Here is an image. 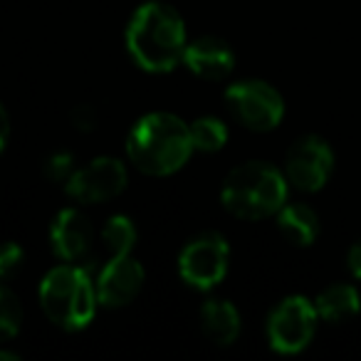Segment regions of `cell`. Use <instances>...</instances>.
<instances>
[{
    "instance_id": "1",
    "label": "cell",
    "mask_w": 361,
    "mask_h": 361,
    "mask_svg": "<svg viewBox=\"0 0 361 361\" xmlns=\"http://www.w3.org/2000/svg\"><path fill=\"white\" fill-rule=\"evenodd\" d=\"M188 37L183 18L166 3H146L126 25V50L146 72L164 75L183 62Z\"/></svg>"
},
{
    "instance_id": "8",
    "label": "cell",
    "mask_w": 361,
    "mask_h": 361,
    "mask_svg": "<svg viewBox=\"0 0 361 361\" xmlns=\"http://www.w3.org/2000/svg\"><path fill=\"white\" fill-rule=\"evenodd\" d=\"M231 260L228 240L218 233H203V235L188 240V245L178 255V272L183 282L196 290H213L223 282Z\"/></svg>"
},
{
    "instance_id": "19",
    "label": "cell",
    "mask_w": 361,
    "mask_h": 361,
    "mask_svg": "<svg viewBox=\"0 0 361 361\" xmlns=\"http://www.w3.org/2000/svg\"><path fill=\"white\" fill-rule=\"evenodd\" d=\"M75 171V159L67 151H57L45 161V176L50 180H67Z\"/></svg>"
},
{
    "instance_id": "18",
    "label": "cell",
    "mask_w": 361,
    "mask_h": 361,
    "mask_svg": "<svg viewBox=\"0 0 361 361\" xmlns=\"http://www.w3.org/2000/svg\"><path fill=\"white\" fill-rule=\"evenodd\" d=\"M20 322H23L20 300L6 285H0V339L16 336L20 331Z\"/></svg>"
},
{
    "instance_id": "15",
    "label": "cell",
    "mask_w": 361,
    "mask_h": 361,
    "mask_svg": "<svg viewBox=\"0 0 361 361\" xmlns=\"http://www.w3.org/2000/svg\"><path fill=\"white\" fill-rule=\"evenodd\" d=\"M277 228L297 247H310L319 238V216L307 203H285L277 211Z\"/></svg>"
},
{
    "instance_id": "20",
    "label": "cell",
    "mask_w": 361,
    "mask_h": 361,
    "mask_svg": "<svg viewBox=\"0 0 361 361\" xmlns=\"http://www.w3.org/2000/svg\"><path fill=\"white\" fill-rule=\"evenodd\" d=\"M23 257H25V252L18 243H3L0 245V280L11 277L23 265Z\"/></svg>"
},
{
    "instance_id": "7",
    "label": "cell",
    "mask_w": 361,
    "mask_h": 361,
    "mask_svg": "<svg viewBox=\"0 0 361 361\" xmlns=\"http://www.w3.org/2000/svg\"><path fill=\"white\" fill-rule=\"evenodd\" d=\"M334 173V151L329 141L317 134L300 136L285 156V176L290 186L302 193H317Z\"/></svg>"
},
{
    "instance_id": "21",
    "label": "cell",
    "mask_w": 361,
    "mask_h": 361,
    "mask_svg": "<svg viewBox=\"0 0 361 361\" xmlns=\"http://www.w3.org/2000/svg\"><path fill=\"white\" fill-rule=\"evenodd\" d=\"M70 121L72 126H75L77 131H82V134H90V131L97 129V121H99V116H97L94 106L92 104H80L72 109L70 114Z\"/></svg>"
},
{
    "instance_id": "9",
    "label": "cell",
    "mask_w": 361,
    "mask_h": 361,
    "mask_svg": "<svg viewBox=\"0 0 361 361\" xmlns=\"http://www.w3.org/2000/svg\"><path fill=\"white\" fill-rule=\"evenodd\" d=\"M129 183V171L114 156H99L82 169H75L65 180L67 196L80 203H106Z\"/></svg>"
},
{
    "instance_id": "6",
    "label": "cell",
    "mask_w": 361,
    "mask_h": 361,
    "mask_svg": "<svg viewBox=\"0 0 361 361\" xmlns=\"http://www.w3.org/2000/svg\"><path fill=\"white\" fill-rule=\"evenodd\" d=\"M231 114L250 131H272L285 119V99L262 80H243L226 90Z\"/></svg>"
},
{
    "instance_id": "24",
    "label": "cell",
    "mask_w": 361,
    "mask_h": 361,
    "mask_svg": "<svg viewBox=\"0 0 361 361\" xmlns=\"http://www.w3.org/2000/svg\"><path fill=\"white\" fill-rule=\"evenodd\" d=\"M0 361H20V354H16V351H3V349H0Z\"/></svg>"
},
{
    "instance_id": "4",
    "label": "cell",
    "mask_w": 361,
    "mask_h": 361,
    "mask_svg": "<svg viewBox=\"0 0 361 361\" xmlns=\"http://www.w3.org/2000/svg\"><path fill=\"white\" fill-rule=\"evenodd\" d=\"M40 305L52 324L67 331H80L94 319L97 285L90 270L77 262L52 267L40 282Z\"/></svg>"
},
{
    "instance_id": "16",
    "label": "cell",
    "mask_w": 361,
    "mask_h": 361,
    "mask_svg": "<svg viewBox=\"0 0 361 361\" xmlns=\"http://www.w3.org/2000/svg\"><path fill=\"white\" fill-rule=\"evenodd\" d=\"M136 226L126 216H111L102 228V243L109 255H129L136 245Z\"/></svg>"
},
{
    "instance_id": "23",
    "label": "cell",
    "mask_w": 361,
    "mask_h": 361,
    "mask_svg": "<svg viewBox=\"0 0 361 361\" xmlns=\"http://www.w3.org/2000/svg\"><path fill=\"white\" fill-rule=\"evenodd\" d=\"M8 139H11V119H8V111L6 106L0 104V154L6 151Z\"/></svg>"
},
{
    "instance_id": "2",
    "label": "cell",
    "mask_w": 361,
    "mask_h": 361,
    "mask_svg": "<svg viewBox=\"0 0 361 361\" xmlns=\"http://www.w3.org/2000/svg\"><path fill=\"white\" fill-rule=\"evenodd\" d=\"M191 126L169 111L141 116L129 131L126 154L146 176H171L186 166L193 154Z\"/></svg>"
},
{
    "instance_id": "5",
    "label": "cell",
    "mask_w": 361,
    "mask_h": 361,
    "mask_svg": "<svg viewBox=\"0 0 361 361\" xmlns=\"http://www.w3.org/2000/svg\"><path fill=\"white\" fill-rule=\"evenodd\" d=\"M319 322L314 302L305 295H290L267 317V341L277 354H300L312 344Z\"/></svg>"
},
{
    "instance_id": "22",
    "label": "cell",
    "mask_w": 361,
    "mask_h": 361,
    "mask_svg": "<svg viewBox=\"0 0 361 361\" xmlns=\"http://www.w3.org/2000/svg\"><path fill=\"white\" fill-rule=\"evenodd\" d=\"M346 265H349V272L361 280V240H356L354 245L349 247V255H346Z\"/></svg>"
},
{
    "instance_id": "12",
    "label": "cell",
    "mask_w": 361,
    "mask_h": 361,
    "mask_svg": "<svg viewBox=\"0 0 361 361\" xmlns=\"http://www.w3.org/2000/svg\"><path fill=\"white\" fill-rule=\"evenodd\" d=\"M183 65L196 77L206 82H221L235 67V52L231 50L226 40L213 35H203L198 40L188 42L183 52Z\"/></svg>"
},
{
    "instance_id": "13",
    "label": "cell",
    "mask_w": 361,
    "mask_h": 361,
    "mask_svg": "<svg viewBox=\"0 0 361 361\" xmlns=\"http://www.w3.org/2000/svg\"><path fill=\"white\" fill-rule=\"evenodd\" d=\"M201 329L216 346H231L240 336V312L228 300H208L201 307Z\"/></svg>"
},
{
    "instance_id": "11",
    "label": "cell",
    "mask_w": 361,
    "mask_h": 361,
    "mask_svg": "<svg viewBox=\"0 0 361 361\" xmlns=\"http://www.w3.org/2000/svg\"><path fill=\"white\" fill-rule=\"evenodd\" d=\"M50 243L57 257L65 262H80L94 243V228L90 218L77 208H62L50 228Z\"/></svg>"
},
{
    "instance_id": "17",
    "label": "cell",
    "mask_w": 361,
    "mask_h": 361,
    "mask_svg": "<svg viewBox=\"0 0 361 361\" xmlns=\"http://www.w3.org/2000/svg\"><path fill=\"white\" fill-rule=\"evenodd\" d=\"M191 139H193V149L196 151H221L228 141V126L223 124L216 116H201L191 124Z\"/></svg>"
},
{
    "instance_id": "3",
    "label": "cell",
    "mask_w": 361,
    "mask_h": 361,
    "mask_svg": "<svg viewBox=\"0 0 361 361\" xmlns=\"http://www.w3.org/2000/svg\"><path fill=\"white\" fill-rule=\"evenodd\" d=\"M290 196L285 171L267 161H247L226 176L221 201L228 213L243 221H262L277 216Z\"/></svg>"
},
{
    "instance_id": "14",
    "label": "cell",
    "mask_w": 361,
    "mask_h": 361,
    "mask_svg": "<svg viewBox=\"0 0 361 361\" xmlns=\"http://www.w3.org/2000/svg\"><path fill=\"white\" fill-rule=\"evenodd\" d=\"M317 314L326 324H344L361 312V295L349 282H334L314 297Z\"/></svg>"
},
{
    "instance_id": "10",
    "label": "cell",
    "mask_w": 361,
    "mask_h": 361,
    "mask_svg": "<svg viewBox=\"0 0 361 361\" xmlns=\"http://www.w3.org/2000/svg\"><path fill=\"white\" fill-rule=\"evenodd\" d=\"M146 282L144 265L134 255H109L106 265L97 275V297L104 307H126L139 297Z\"/></svg>"
}]
</instances>
